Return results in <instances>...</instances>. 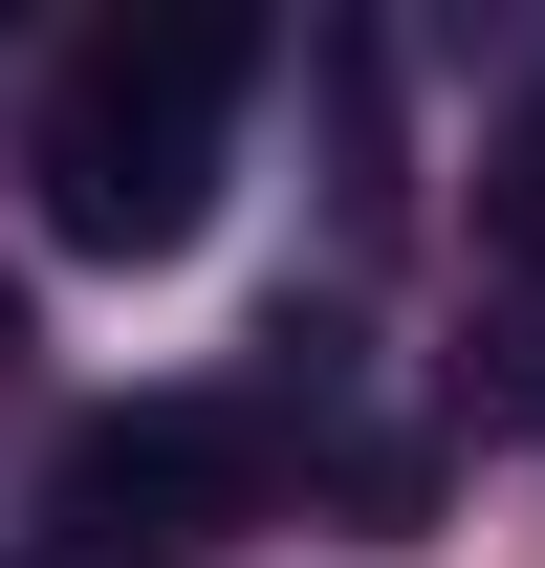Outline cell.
<instances>
[{
    "mask_svg": "<svg viewBox=\"0 0 545 568\" xmlns=\"http://www.w3.org/2000/svg\"><path fill=\"white\" fill-rule=\"evenodd\" d=\"M240 481H263V437L197 416V394H175V416L66 437V525H88V547H175V525H197V503H240Z\"/></svg>",
    "mask_w": 545,
    "mask_h": 568,
    "instance_id": "2",
    "label": "cell"
},
{
    "mask_svg": "<svg viewBox=\"0 0 545 568\" xmlns=\"http://www.w3.org/2000/svg\"><path fill=\"white\" fill-rule=\"evenodd\" d=\"M240 22H132V44H88L66 110H44V219H66L88 263H175L218 219V132H240Z\"/></svg>",
    "mask_w": 545,
    "mask_h": 568,
    "instance_id": "1",
    "label": "cell"
},
{
    "mask_svg": "<svg viewBox=\"0 0 545 568\" xmlns=\"http://www.w3.org/2000/svg\"><path fill=\"white\" fill-rule=\"evenodd\" d=\"M502 241L545 263V88H524V132H502Z\"/></svg>",
    "mask_w": 545,
    "mask_h": 568,
    "instance_id": "3",
    "label": "cell"
}]
</instances>
